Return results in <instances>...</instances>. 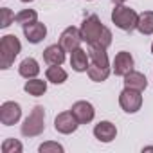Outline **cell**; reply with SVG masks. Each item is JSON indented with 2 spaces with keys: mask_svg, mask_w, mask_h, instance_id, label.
I'll return each instance as SVG.
<instances>
[{
  "mask_svg": "<svg viewBox=\"0 0 153 153\" xmlns=\"http://www.w3.org/2000/svg\"><path fill=\"white\" fill-rule=\"evenodd\" d=\"M79 33H81V38L83 42L90 45H97V47H103V49H108L112 45V31L108 27L103 25V22L99 20L97 15H88L81 27H79Z\"/></svg>",
  "mask_w": 153,
  "mask_h": 153,
  "instance_id": "obj_1",
  "label": "cell"
},
{
  "mask_svg": "<svg viewBox=\"0 0 153 153\" xmlns=\"http://www.w3.org/2000/svg\"><path fill=\"white\" fill-rule=\"evenodd\" d=\"M22 43L15 34H6L0 40V68L7 70L15 63V58L20 54Z\"/></svg>",
  "mask_w": 153,
  "mask_h": 153,
  "instance_id": "obj_2",
  "label": "cell"
},
{
  "mask_svg": "<svg viewBox=\"0 0 153 153\" xmlns=\"http://www.w3.org/2000/svg\"><path fill=\"white\" fill-rule=\"evenodd\" d=\"M43 130H45V108L40 106V105H36V106L31 110V114L25 117V121H24L20 131H22L24 137H29V139H31V137L42 135Z\"/></svg>",
  "mask_w": 153,
  "mask_h": 153,
  "instance_id": "obj_3",
  "label": "cell"
},
{
  "mask_svg": "<svg viewBox=\"0 0 153 153\" xmlns=\"http://www.w3.org/2000/svg\"><path fill=\"white\" fill-rule=\"evenodd\" d=\"M112 22L115 24V27H119L121 31L131 33L133 29H137V22H139V13L124 4L115 6L112 11Z\"/></svg>",
  "mask_w": 153,
  "mask_h": 153,
  "instance_id": "obj_4",
  "label": "cell"
},
{
  "mask_svg": "<svg viewBox=\"0 0 153 153\" xmlns=\"http://www.w3.org/2000/svg\"><path fill=\"white\" fill-rule=\"evenodd\" d=\"M119 105L126 114H137L142 106V92L124 87V90L119 94Z\"/></svg>",
  "mask_w": 153,
  "mask_h": 153,
  "instance_id": "obj_5",
  "label": "cell"
},
{
  "mask_svg": "<svg viewBox=\"0 0 153 153\" xmlns=\"http://www.w3.org/2000/svg\"><path fill=\"white\" fill-rule=\"evenodd\" d=\"M22 117V106L15 101H6L0 105V123L4 126H13Z\"/></svg>",
  "mask_w": 153,
  "mask_h": 153,
  "instance_id": "obj_6",
  "label": "cell"
},
{
  "mask_svg": "<svg viewBox=\"0 0 153 153\" xmlns=\"http://www.w3.org/2000/svg\"><path fill=\"white\" fill-rule=\"evenodd\" d=\"M133 67H135V59H133V56L128 51L117 52L114 61H112V72L115 76H121V78H124L128 72H131Z\"/></svg>",
  "mask_w": 153,
  "mask_h": 153,
  "instance_id": "obj_7",
  "label": "cell"
},
{
  "mask_svg": "<svg viewBox=\"0 0 153 153\" xmlns=\"http://www.w3.org/2000/svg\"><path fill=\"white\" fill-rule=\"evenodd\" d=\"M78 126H79V123H78V119L74 117V114H72L70 110L58 114L56 119H54V130H56L58 133H61V135H70V133H74L76 130H78Z\"/></svg>",
  "mask_w": 153,
  "mask_h": 153,
  "instance_id": "obj_8",
  "label": "cell"
},
{
  "mask_svg": "<svg viewBox=\"0 0 153 153\" xmlns=\"http://www.w3.org/2000/svg\"><path fill=\"white\" fill-rule=\"evenodd\" d=\"M70 112L74 114V117L78 119L79 124H88V123H92L94 117H96V108H94V105L88 103V101H76V103L72 105Z\"/></svg>",
  "mask_w": 153,
  "mask_h": 153,
  "instance_id": "obj_9",
  "label": "cell"
},
{
  "mask_svg": "<svg viewBox=\"0 0 153 153\" xmlns=\"http://www.w3.org/2000/svg\"><path fill=\"white\" fill-rule=\"evenodd\" d=\"M83 38H81V33L78 27H67L61 34H59V45L67 51V52H72L74 49H78L81 45Z\"/></svg>",
  "mask_w": 153,
  "mask_h": 153,
  "instance_id": "obj_10",
  "label": "cell"
},
{
  "mask_svg": "<svg viewBox=\"0 0 153 153\" xmlns=\"http://www.w3.org/2000/svg\"><path fill=\"white\" fill-rule=\"evenodd\" d=\"M24 29V36H25V40L29 42V43H40V42H43L45 40V36H47V27H45V24H42V22H33V24H27V25H24L22 27Z\"/></svg>",
  "mask_w": 153,
  "mask_h": 153,
  "instance_id": "obj_11",
  "label": "cell"
},
{
  "mask_svg": "<svg viewBox=\"0 0 153 153\" xmlns=\"http://www.w3.org/2000/svg\"><path fill=\"white\" fill-rule=\"evenodd\" d=\"M94 137L99 140V142H112L115 137H117V128L114 123L110 121H99L96 126H94Z\"/></svg>",
  "mask_w": 153,
  "mask_h": 153,
  "instance_id": "obj_12",
  "label": "cell"
},
{
  "mask_svg": "<svg viewBox=\"0 0 153 153\" xmlns=\"http://www.w3.org/2000/svg\"><path fill=\"white\" fill-rule=\"evenodd\" d=\"M88 61H90V56H88L87 51H83L81 47L74 49V51L70 52V67H72V70H76V72H87L88 67H90Z\"/></svg>",
  "mask_w": 153,
  "mask_h": 153,
  "instance_id": "obj_13",
  "label": "cell"
},
{
  "mask_svg": "<svg viewBox=\"0 0 153 153\" xmlns=\"http://www.w3.org/2000/svg\"><path fill=\"white\" fill-rule=\"evenodd\" d=\"M65 49L59 43H52L43 51V61L47 65H63L65 61Z\"/></svg>",
  "mask_w": 153,
  "mask_h": 153,
  "instance_id": "obj_14",
  "label": "cell"
},
{
  "mask_svg": "<svg viewBox=\"0 0 153 153\" xmlns=\"http://www.w3.org/2000/svg\"><path fill=\"white\" fill-rule=\"evenodd\" d=\"M18 74L25 79H33L40 74V63L34 58H25L22 59V63L18 65Z\"/></svg>",
  "mask_w": 153,
  "mask_h": 153,
  "instance_id": "obj_15",
  "label": "cell"
},
{
  "mask_svg": "<svg viewBox=\"0 0 153 153\" xmlns=\"http://www.w3.org/2000/svg\"><path fill=\"white\" fill-rule=\"evenodd\" d=\"M124 87L128 88H135V90H146L148 87V79H146V76L142 72H137V70H131L124 76Z\"/></svg>",
  "mask_w": 153,
  "mask_h": 153,
  "instance_id": "obj_16",
  "label": "cell"
},
{
  "mask_svg": "<svg viewBox=\"0 0 153 153\" xmlns=\"http://www.w3.org/2000/svg\"><path fill=\"white\" fill-rule=\"evenodd\" d=\"M45 78L49 83L54 85H63L68 78V74L65 68H61V65H49V68L45 70Z\"/></svg>",
  "mask_w": 153,
  "mask_h": 153,
  "instance_id": "obj_17",
  "label": "cell"
},
{
  "mask_svg": "<svg viewBox=\"0 0 153 153\" xmlns=\"http://www.w3.org/2000/svg\"><path fill=\"white\" fill-rule=\"evenodd\" d=\"M88 56H90V61H92L94 65H97V67H110V59H108L106 49L97 47V45H90Z\"/></svg>",
  "mask_w": 153,
  "mask_h": 153,
  "instance_id": "obj_18",
  "label": "cell"
},
{
  "mask_svg": "<svg viewBox=\"0 0 153 153\" xmlns=\"http://www.w3.org/2000/svg\"><path fill=\"white\" fill-rule=\"evenodd\" d=\"M24 90L29 94V96H34V97H40L47 92V81L43 79H38V78H33V79H27L25 85H24Z\"/></svg>",
  "mask_w": 153,
  "mask_h": 153,
  "instance_id": "obj_19",
  "label": "cell"
},
{
  "mask_svg": "<svg viewBox=\"0 0 153 153\" xmlns=\"http://www.w3.org/2000/svg\"><path fill=\"white\" fill-rule=\"evenodd\" d=\"M137 31L144 36L153 34V11H144L139 15V22H137Z\"/></svg>",
  "mask_w": 153,
  "mask_h": 153,
  "instance_id": "obj_20",
  "label": "cell"
},
{
  "mask_svg": "<svg viewBox=\"0 0 153 153\" xmlns=\"http://www.w3.org/2000/svg\"><path fill=\"white\" fill-rule=\"evenodd\" d=\"M110 72H112V68L110 67H97V65H90L88 67V70H87V74H88V78L92 79V81H96V83H103V81H106L108 79V76H110Z\"/></svg>",
  "mask_w": 153,
  "mask_h": 153,
  "instance_id": "obj_21",
  "label": "cell"
},
{
  "mask_svg": "<svg viewBox=\"0 0 153 153\" xmlns=\"http://www.w3.org/2000/svg\"><path fill=\"white\" fill-rule=\"evenodd\" d=\"M38 20V13L34 11V9H22L20 13H16L15 15V22L18 24V25H27V24H33V22H36Z\"/></svg>",
  "mask_w": 153,
  "mask_h": 153,
  "instance_id": "obj_22",
  "label": "cell"
},
{
  "mask_svg": "<svg viewBox=\"0 0 153 153\" xmlns=\"http://www.w3.org/2000/svg\"><path fill=\"white\" fill-rule=\"evenodd\" d=\"M22 151H24V146L16 139H6L2 142V153H22Z\"/></svg>",
  "mask_w": 153,
  "mask_h": 153,
  "instance_id": "obj_23",
  "label": "cell"
},
{
  "mask_svg": "<svg viewBox=\"0 0 153 153\" xmlns=\"http://www.w3.org/2000/svg\"><path fill=\"white\" fill-rule=\"evenodd\" d=\"M38 151H40V153H63V151H65V148H63L59 142H54V140H47V142L40 144Z\"/></svg>",
  "mask_w": 153,
  "mask_h": 153,
  "instance_id": "obj_24",
  "label": "cell"
},
{
  "mask_svg": "<svg viewBox=\"0 0 153 153\" xmlns=\"http://www.w3.org/2000/svg\"><path fill=\"white\" fill-rule=\"evenodd\" d=\"M0 15H2V20H0V27H2V29L9 27L15 22V13L9 7H2V9H0Z\"/></svg>",
  "mask_w": 153,
  "mask_h": 153,
  "instance_id": "obj_25",
  "label": "cell"
},
{
  "mask_svg": "<svg viewBox=\"0 0 153 153\" xmlns=\"http://www.w3.org/2000/svg\"><path fill=\"white\" fill-rule=\"evenodd\" d=\"M112 2H114L115 6H121V4H124V2H126V0H112Z\"/></svg>",
  "mask_w": 153,
  "mask_h": 153,
  "instance_id": "obj_26",
  "label": "cell"
},
{
  "mask_svg": "<svg viewBox=\"0 0 153 153\" xmlns=\"http://www.w3.org/2000/svg\"><path fill=\"white\" fill-rule=\"evenodd\" d=\"M142 151H153V146H146V148H142Z\"/></svg>",
  "mask_w": 153,
  "mask_h": 153,
  "instance_id": "obj_27",
  "label": "cell"
},
{
  "mask_svg": "<svg viewBox=\"0 0 153 153\" xmlns=\"http://www.w3.org/2000/svg\"><path fill=\"white\" fill-rule=\"evenodd\" d=\"M20 2H24V4H29V2H34V0H20Z\"/></svg>",
  "mask_w": 153,
  "mask_h": 153,
  "instance_id": "obj_28",
  "label": "cell"
},
{
  "mask_svg": "<svg viewBox=\"0 0 153 153\" xmlns=\"http://www.w3.org/2000/svg\"><path fill=\"white\" fill-rule=\"evenodd\" d=\"M151 54H153V42H151Z\"/></svg>",
  "mask_w": 153,
  "mask_h": 153,
  "instance_id": "obj_29",
  "label": "cell"
},
{
  "mask_svg": "<svg viewBox=\"0 0 153 153\" xmlns=\"http://www.w3.org/2000/svg\"><path fill=\"white\" fill-rule=\"evenodd\" d=\"M87 2H92V0H87Z\"/></svg>",
  "mask_w": 153,
  "mask_h": 153,
  "instance_id": "obj_30",
  "label": "cell"
}]
</instances>
